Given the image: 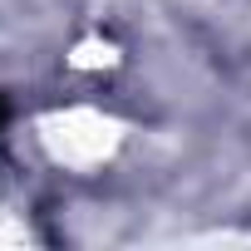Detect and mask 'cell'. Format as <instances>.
Wrapping results in <instances>:
<instances>
[{
	"label": "cell",
	"mask_w": 251,
	"mask_h": 251,
	"mask_svg": "<svg viewBox=\"0 0 251 251\" xmlns=\"http://www.w3.org/2000/svg\"><path fill=\"white\" fill-rule=\"evenodd\" d=\"M0 128H5V99H0Z\"/></svg>",
	"instance_id": "cell-1"
}]
</instances>
